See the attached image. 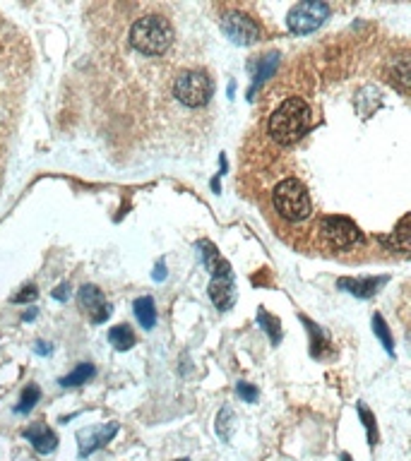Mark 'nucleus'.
Wrapping results in <instances>:
<instances>
[{
  "label": "nucleus",
  "instance_id": "obj_2",
  "mask_svg": "<svg viewBox=\"0 0 411 461\" xmlns=\"http://www.w3.org/2000/svg\"><path fill=\"white\" fill-rule=\"evenodd\" d=\"M173 41V27L162 15H145L132 25L130 44L142 55H162Z\"/></svg>",
  "mask_w": 411,
  "mask_h": 461
},
{
  "label": "nucleus",
  "instance_id": "obj_24",
  "mask_svg": "<svg viewBox=\"0 0 411 461\" xmlns=\"http://www.w3.org/2000/svg\"><path fill=\"white\" fill-rule=\"evenodd\" d=\"M406 226H409V216H404V219L399 221V226H397V230L392 233V238H382V241H390L392 246H397L399 250H406V248H409V230H406Z\"/></svg>",
  "mask_w": 411,
  "mask_h": 461
},
{
  "label": "nucleus",
  "instance_id": "obj_9",
  "mask_svg": "<svg viewBox=\"0 0 411 461\" xmlns=\"http://www.w3.org/2000/svg\"><path fill=\"white\" fill-rule=\"evenodd\" d=\"M118 423H103V425H94V427H84V430L77 432V442H79V459H87L92 456L97 449H101L103 445L113 440L118 435Z\"/></svg>",
  "mask_w": 411,
  "mask_h": 461
},
{
  "label": "nucleus",
  "instance_id": "obj_5",
  "mask_svg": "<svg viewBox=\"0 0 411 461\" xmlns=\"http://www.w3.org/2000/svg\"><path fill=\"white\" fill-rule=\"evenodd\" d=\"M329 17V5L323 0H306V3H296L286 15V27L291 34H313L315 29L325 25Z\"/></svg>",
  "mask_w": 411,
  "mask_h": 461
},
{
  "label": "nucleus",
  "instance_id": "obj_25",
  "mask_svg": "<svg viewBox=\"0 0 411 461\" xmlns=\"http://www.w3.org/2000/svg\"><path fill=\"white\" fill-rule=\"evenodd\" d=\"M236 394H238L240 399H243L245 404H255L258 401V387L250 382H236Z\"/></svg>",
  "mask_w": 411,
  "mask_h": 461
},
{
  "label": "nucleus",
  "instance_id": "obj_30",
  "mask_svg": "<svg viewBox=\"0 0 411 461\" xmlns=\"http://www.w3.org/2000/svg\"><path fill=\"white\" fill-rule=\"evenodd\" d=\"M36 317V310H29V313L25 315V319H34Z\"/></svg>",
  "mask_w": 411,
  "mask_h": 461
},
{
  "label": "nucleus",
  "instance_id": "obj_27",
  "mask_svg": "<svg viewBox=\"0 0 411 461\" xmlns=\"http://www.w3.org/2000/svg\"><path fill=\"white\" fill-rule=\"evenodd\" d=\"M70 293H73V291H70V284H60L58 289L53 291V298L63 303V300H68V298H70Z\"/></svg>",
  "mask_w": 411,
  "mask_h": 461
},
{
  "label": "nucleus",
  "instance_id": "obj_21",
  "mask_svg": "<svg viewBox=\"0 0 411 461\" xmlns=\"http://www.w3.org/2000/svg\"><path fill=\"white\" fill-rule=\"evenodd\" d=\"M216 435L224 442H231V435H234V411L229 406L221 408V413L216 416Z\"/></svg>",
  "mask_w": 411,
  "mask_h": 461
},
{
  "label": "nucleus",
  "instance_id": "obj_11",
  "mask_svg": "<svg viewBox=\"0 0 411 461\" xmlns=\"http://www.w3.org/2000/svg\"><path fill=\"white\" fill-rule=\"evenodd\" d=\"M22 435L27 437V442H29V445L34 447V451H39V454H51V451H55V447H58L55 432L51 430L49 425H44V423H32V425H27L25 430H22Z\"/></svg>",
  "mask_w": 411,
  "mask_h": 461
},
{
  "label": "nucleus",
  "instance_id": "obj_19",
  "mask_svg": "<svg viewBox=\"0 0 411 461\" xmlns=\"http://www.w3.org/2000/svg\"><path fill=\"white\" fill-rule=\"evenodd\" d=\"M301 319L308 324V332H310V346H313V349H310V356H313V358H323V349H329V339L325 337L323 329H320L318 324L310 322L308 317H301Z\"/></svg>",
  "mask_w": 411,
  "mask_h": 461
},
{
  "label": "nucleus",
  "instance_id": "obj_18",
  "mask_svg": "<svg viewBox=\"0 0 411 461\" xmlns=\"http://www.w3.org/2000/svg\"><path fill=\"white\" fill-rule=\"evenodd\" d=\"M258 322H260V327L267 332L272 346H277V343L282 341V324H279V319L272 317V315H269L264 308H258Z\"/></svg>",
  "mask_w": 411,
  "mask_h": 461
},
{
  "label": "nucleus",
  "instance_id": "obj_15",
  "mask_svg": "<svg viewBox=\"0 0 411 461\" xmlns=\"http://www.w3.org/2000/svg\"><path fill=\"white\" fill-rule=\"evenodd\" d=\"M108 341L116 351H130L135 346V332L130 324H116L108 332Z\"/></svg>",
  "mask_w": 411,
  "mask_h": 461
},
{
  "label": "nucleus",
  "instance_id": "obj_26",
  "mask_svg": "<svg viewBox=\"0 0 411 461\" xmlns=\"http://www.w3.org/2000/svg\"><path fill=\"white\" fill-rule=\"evenodd\" d=\"M36 298H39V291H36L34 284H29V286H25L20 293L12 295V303H34Z\"/></svg>",
  "mask_w": 411,
  "mask_h": 461
},
{
  "label": "nucleus",
  "instance_id": "obj_6",
  "mask_svg": "<svg viewBox=\"0 0 411 461\" xmlns=\"http://www.w3.org/2000/svg\"><path fill=\"white\" fill-rule=\"evenodd\" d=\"M320 238L332 250H349L361 243V230L347 216H323L320 219Z\"/></svg>",
  "mask_w": 411,
  "mask_h": 461
},
{
  "label": "nucleus",
  "instance_id": "obj_13",
  "mask_svg": "<svg viewBox=\"0 0 411 461\" xmlns=\"http://www.w3.org/2000/svg\"><path fill=\"white\" fill-rule=\"evenodd\" d=\"M387 281V276H377V279H349V276H342V279L337 281L339 289L349 291V293H353L356 298H371V295H375L377 286H382Z\"/></svg>",
  "mask_w": 411,
  "mask_h": 461
},
{
  "label": "nucleus",
  "instance_id": "obj_14",
  "mask_svg": "<svg viewBox=\"0 0 411 461\" xmlns=\"http://www.w3.org/2000/svg\"><path fill=\"white\" fill-rule=\"evenodd\" d=\"M277 65H279V53H267L262 55V58L253 60V63L248 65L250 73H253V87L255 84L267 82V79L277 73Z\"/></svg>",
  "mask_w": 411,
  "mask_h": 461
},
{
  "label": "nucleus",
  "instance_id": "obj_3",
  "mask_svg": "<svg viewBox=\"0 0 411 461\" xmlns=\"http://www.w3.org/2000/svg\"><path fill=\"white\" fill-rule=\"evenodd\" d=\"M272 205H274V211L284 221H291V224L306 221L313 214L310 195L299 178H286V181H282L279 185L274 187Z\"/></svg>",
  "mask_w": 411,
  "mask_h": 461
},
{
  "label": "nucleus",
  "instance_id": "obj_23",
  "mask_svg": "<svg viewBox=\"0 0 411 461\" xmlns=\"http://www.w3.org/2000/svg\"><path fill=\"white\" fill-rule=\"evenodd\" d=\"M356 411H358V418H361V421H363V427H366V432H368V442H371V447H373V445H377V425H375V416H373V413L366 408V404H361V401H358Z\"/></svg>",
  "mask_w": 411,
  "mask_h": 461
},
{
  "label": "nucleus",
  "instance_id": "obj_4",
  "mask_svg": "<svg viewBox=\"0 0 411 461\" xmlns=\"http://www.w3.org/2000/svg\"><path fill=\"white\" fill-rule=\"evenodd\" d=\"M214 94V84H212L210 75L202 70H183L173 82V96L188 108H200Z\"/></svg>",
  "mask_w": 411,
  "mask_h": 461
},
{
  "label": "nucleus",
  "instance_id": "obj_10",
  "mask_svg": "<svg viewBox=\"0 0 411 461\" xmlns=\"http://www.w3.org/2000/svg\"><path fill=\"white\" fill-rule=\"evenodd\" d=\"M210 298H212V303L216 305V310H221V313H226L229 308H234V303H236L234 274L231 276H212Z\"/></svg>",
  "mask_w": 411,
  "mask_h": 461
},
{
  "label": "nucleus",
  "instance_id": "obj_32",
  "mask_svg": "<svg viewBox=\"0 0 411 461\" xmlns=\"http://www.w3.org/2000/svg\"><path fill=\"white\" fill-rule=\"evenodd\" d=\"M176 461H190V459H176Z\"/></svg>",
  "mask_w": 411,
  "mask_h": 461
},
{
  "label": "nucleus",
  "instance_id": "obj_22",
  "mask_svg": "<svg viewBox=\"0 0 411 461\" xmlns=\"http://www.w3.org/2000/svg\"><path fill=\"white\" fill-rule=\"evenodd\" d=\"M39 399H41V389L36 387V384H27V389L22 392L20 404L15 406V413H29L32 408L39 404Z\"/></svg>",
  "mask_w": 411,
  "mask_h": 461
},
{
  "label": "nucleus",
  "instance_id": "obj_16",
  "mask_svg": "<svg viewBox=\"0 0 411 461\" xmlns=\"http://www.w3.org/2000/svg\"><path fill=\"white\" fill-rule=\"evenodd\" d=\"M132 308H135L137 322L142 324L145 329H154V324H157V308H154V298H149V295L137 298Z\"/></svg>",
  "mask_w": 411,
  "mask_h": 461
},
{
  "label": "nucleus",
  "instance_id": "obj_1",
  "mask_svg": "<svg viewBox=\"0 0 411 461\" xmlns=\"http://www.w3.org/2000/svg\"><path fill=\"white\" fill-rule=\"evenodd\" d=\"M310 120H313V113L308 103L299 96H289L269 116V137L282 147H291L310 130Z\"/></svg>",
  "mask_w": 411,
  "mask_h": 461
},
{
  "label": "nucleus",
  "instance_id": "obj_8",
  "mask_svg": "<svg viewBox=\"0 0 411 461\" xmlns=\"http://www.w3.org/2000/svg\"><path fill=\"white\" fill-rule=\"evenodd\" d=\"M77 303H79V310L87 315L92 324H103L113 313L111 305H108L106 298H103L101 289H97L94 284H87L79 289Z\"/></svg>",
  "mask_w": 411,
  "mask_h": 461
},
{
  "label": "nucleus",
  "instance_id": "obj_28",
  "mask_svg": "<svg viewBox=\"0 0 411 461\" xmlns=\"http://www.w3.org/2000/svg\"><path fill=\"white\" fill-rule=\"evenodd\" d=\"M152 279H154V281H164V279H166V265H164V262H159V265L154 267Z\"/></svg>",
  "mask_w": 411,
  "mask_h": 461
},
{
  "label": "nucleus",
  "instance_id": "obj_12",
  "mask_svg": "<svg viewBox=\"0 0 411 461\" xmlns=\"http://www.w3.org/2000/svg\"><path fill=\"white\" fill-rule=\"evenodd\" d=\"M197 252H200L202 265H205V269L210 272L212 276H231L234 274V272H231V265L219 255V250H216L210 241L197 243Z\"/></svg>",
  "mask_w": 411,
  "mask_h": 461
},
{
  "label": "nucleus",
  "instance_id": "obj_20",
  "mask_svg": "<svg viewBox=\"0 0 411 461\" xmlns=\"http://www.w3.org/2000/svg\"><path fill=\"white\" fill-rule=\"evenodd\" d=\"M373 332L377 334V339L382 341V346H385L387 354L395 356V341H392V334H390V329H387V324H385V319H382L380 313L373 315Z\"/></svg>",
  "mask_w": 411,
  "mask_h": 461
},
{
  "label": "nucleus",
  "instance_id": "obj_7",
  "mask_svg": "<svg viewBox=\"0 0 411 461\" xmlns=\"http://www.w3.org/2000/svg\"><path fill=\"white\" fill-rule=\"evenodd\" d=\"M221 31L226 34V39L236 46H253L260 41V27L250 15L240 10H231L221 17Z\"/></svg>",
  "mask_w": 411,
  "mask_h": 461
},
{
  "label": "nucleus",
  "instance_id": "obj_17",
  "mask_svg": "<svg viewBox=\"0 0 411 461\" xmlns=\"http://www.w3.org/2000/svg\"><path fill=\"white\" fill-rule=\"evenodd\" d=\"M97 375V368H94L92 363H79L77 368L73 370L70 375H65V378L58 380L60 387H79V384L89 382V380Z\"/></svg>",
  "mask_w": 411,
  "mask_h": 461
},
{
  "label": "nucleus",
  "instance_id": "obj_29",
  "mask_svg": "<svg viewBox=\"0 0 411 461\" xmlns=\"http://www.w3.org/2000/svg\"><path fill=\"white\" fill-rule=\"evenodd\" d=\"M34 351H36V354H39V356H49V354H51V351H53V349H51V343H44V341H39V343H36V349H34Z\"/></svg>",
  "mask_w": 411,
  "mask_h": 461
},
{
  "label": "nucleus",
  "instance_id": "obj_31",
  "mask_svg": "<svg viewBox=\"0 0 411 461\" xmlns=\"http://www.w3.org/2000/svg\"><path fill=\"white\" fill-rule=\"evenodd\" d=\"M339 461H351V456H349L347 451H342V456H339Z\"/></svg>",
  "mask_w": 411,
  "mask_h": 461
}]
</instances>
